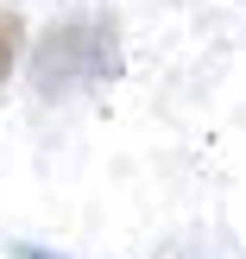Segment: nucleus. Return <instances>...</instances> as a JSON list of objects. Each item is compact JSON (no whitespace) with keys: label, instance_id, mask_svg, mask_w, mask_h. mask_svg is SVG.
<instances>
[{"label":"nucleus","instance_id":"nucleus-1","mask_svg":"<svg viewBox=\"0 0 246 259\" xmlns=\"http://www.w3.org/2000/svg\"><path fill=\"white\" fill-rule=\"evenodd\" d=\"M120 76V32L108 19H57L32 45V95L70 101Z\"/></svg>","mask_w":246,"mask_h":259},{"label":"nucleus","instance_id":"nucleus-2","mask_svg":"<svg viewBox=\"0 0 246 259\" xmlns=\"http://www.w3.org/2000/svg\"><path fill=\"white\" fill-rule=\"evenodd\" d=\"M19 45H25L19 13H0V82H7V76H13V63H19Z\"/></svg>","mask_w":246,"mask_h":259},{"label":"nucleus","instance_id":"nucleus-3","mask_svg":"<svg viewBox=\"0 0 246 259\" xmlns=\"http://www.w3.org/2000/svg\"><path fill=\"white\" fill-rule=\"evenodd\" d=\"M13 253H19V259H70V253H51V247H32V240H13Z\"/></svg>","mask_w":246,"mask_h":259}]
</instances>
